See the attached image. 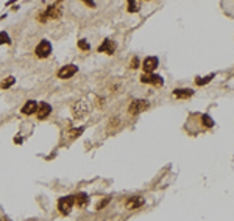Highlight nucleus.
<instances>
[{
    "instance_id": "21",
    "label": "nucleus",
    "mask_w": 234,
    "mask_h": 221,
    "mask_svg": "<svg viewBox=\"0 0 234 221\" xmlns=\"http://www.w3.org/2000/svg\"><path fill=\"white\" fill-rule=\"evenodd\" d=\"M139 65H141L139 58H138V56H133V58H131V61H130V69H138Z\"/></svg>"
},
{
    "instance_id": "4",
    "label": "nucleus",
    "mask_w": 234,
    "mask_h": 221,
    "mask_svg": "<svg viewBox=\"0 0 234 221\" xmlns=\"http://www.w3.org/2000/svg\"><path fill=\"white\" fill-rule=\"evenodd\" d=\"M77 72H78V67H77L75 64H67V65H63V67L58 70L56 76H58L59 79H69V78H72Z\"/></svg>"
},
{
    "instance_id": "15",
    "label": "nucleus",
    "mask_w": 234,
    "mask_h": 221,
    "mask_svg": "<svg viewBox=\"0 0 234 221\" xmlns=\"http://www.w3.org/2000/svg\"><path fill=\"white\" fill-rule=\"evenodd\" d=\"M14 83H16V78H14V76H7V78H3L2 81H0V89L7 90V89H10L11 86H14Z\"/></svg>"
},
{
    "instance_id": "5",
    "label": "nucleus",
    "mask_w": 234,
    "mask_h": 221,
    "mask_svg": "<svg viewBox=\"0 0 234 221\" xmlns=\"http://www.w3.org/2000/svg\"><path fill=\"white\" fill-rule=\"evenodd\" d=\"M87 114H89V106H87V103H86L84 100L77 101L75 106H73V117H75V119H83V117H86Z\"/></svg>"
},
{
    "instance_id": "22",
    "label": "nucleus",
    "mask_w": 234,
    "mask_h": 221,
    "mask_svg": "<svg viewBox=\"0 0 234 221\" xmlns=\"http://www.w3.org/2000/svg\"><path fill=\"white\" fill-rule=\"evenodd\" d=\"M109 201H111V198H105V199H101V202H98V204H97V210L105 209V207L109 204Z\"/></svg>"
},
{
    "instance_id": "8",
    "label": "nucleus",
    "mask_w": 234,
    "mask_h": 221,
    "mask_svg": "<svg viewBox=\"0 0 234 221\" xmlns=\"http://www.w3.org/2000/svg\"><path fill=\"white\" fill-rule=\"evenodd\" d=\"M115 48H117V44L114 42V41H111V39H105L100 45H98V48H97V52L98 53H106V55H112L114 52H115Z\"/></svg>"
},
{
    "instance_id": "3",
    "label": "nucleus",
    "mask_w": 234,
    "mask_h": 221,
    "mask_svg": "<svg viewBox=\"0 0 234 221\" xmlns=\"http://www.w3.org/2000/svg\"><path fill=\"white\" fill-rule=\"evenodd\" d=\"M75 201H73V196H64V198H59L58 199V210L63 213V215H69L72 207H73Z\"/></svg>"
},
{
    "instance_id": "16",
    "label": "nucleus",
    "mask_w": 234,
    "mask_h": 221,
    "mask_svg": "<svg viewBox=\"0 0 234 221\" xmlns=\"http://www.w3.org/2000/svg\"><path fill=\"white\" fill-rule=\"evenodd\" d=\"M127 3H128V13H136L141 8L139 0H127Z\"/></svg>"
},
{
    "instance_id": "18",
    "label": "nucleus",
    "mask_w": 234,
    "mask_h": 221,
    "mask_svg": "<svg viewBox=\"0 0 234 221\" xmlns=\"http://www.w3.org/2000/svg\"><path fill=\"white\" fill-rule=\"evenodd\" d=\"M5 44H11V38L7 31H0V45H5Z\"/></svg>"
},
{
    "instance_id": "11",
    "label": "nucleus",
    "mask_w": 234,
    "mask_h": 221,
    "mask_svg": "<svg viewBox=\"0 0 234 221\" xmlns=\"http://www.w3.org/2000/svg\"><path fill=\"white\" fill-rule=\"evenodd\" d=\"M45 14H47L49 19H59V17L63 16V10H61L59 5L53 3V5H50V7L45 10Z\"/></svg>"
},
{
    "instance_id": "1",
    "label": "nucleus",
    "mask_w": 234,
    "mask_h": 221,
    "mask_svg": "<svg viewBox=\"0 0 234 221\" xmlns=\"http://www.w3.org/2000/svg\"><path fill=\"white\" fill-rule=\"evenodd\" d=\"M52 50H53L52 42H50V41H47V39H42V41L36 45V48H35V55H36L39 59H45V58H49V56L52 55Z\"/></svg>"
},
{
    "instance_id": "26",
    "label": "nucleus",
    "mask_w": 234,
    "mask_h": 221,
    "mask_svg": "<svg viewBox=\"0 0 234 221\" xmlns=\"http://www.w3.org/2000/svg\"><path fill=\"white\" fill-rule=\"evenodd\" d=\"M17 2V0H8V2H7V7H11L13 3H16Z\"/></svg>"
},
{
    "instance_id": "14",
    "label": "nucleus",
    "mask_w": 234,
    "mask_h": 221,
    "mask_svg": "<svg viewBox=\"0 0 234 221\" xmlns=\"http://www.w3.org/2000/svg\"><path fill=\"white\" fill-rule=\"evenodd\" d=\"M192 95H194V90H190V89H175L173 90V97H176V98H189Z\"/></svg>"
},
{
    "instance_id": "27",
    "label": "nucleus",
    "mask_w": 234,
    "mask_h": 221,
    "mask_svg": "<svg viewBox=\"0 0 234 221\" xmlns=\"http://www.w3.org/2000/svg\"><path fill=\"white\" fill-rule=\"evenodd\" d=\"M63 2H64V0H56V2H55V3H56V5H61Z\"/></svg>"
},
{
    "instance_id": "19",
    "label": "nucleus",
    "mask_w": 234,
    "mask_h": 221,
    "mask_svg": "<svg viewBox=\"0 0 234 221\" xmlns=\"http://www.w3.org/2000/svg\"><path fill=\"white\" fill-rule=\"evenodd\" d=\"M214 76H215V75H214V73H211V75H208L206 78H197V79H195V83H197L198 86H204V84H208V83H209Z\"/></svg>"
},
{
    "instance_id": "28",
    "label": "nucleus",
    "mask_w": 234,
    "mask_h": 221,
    "mask_svg": "<svg viewBox=\"0 0 234 221\" xmlns=\"http://www.w3.org/2000/svg\"><path fill=\"white\" fill-rule=\"evenodd\" d=\"M147 2H148V0H147Z\"/></svg>"
},
{
    "instance_id": "9",
    "label": "nucleus",
    "mask_w": 234,
    "mask_h": 221,
    "mask_svg": "<svg viewBox=\"0 0 234 221\" xmlns=\"http://www.w3.org/2000/svg\"><path fill=\"white\" fill-rule=\"evenodd\" d=\"M158 64H159V59L156 56H148V58L144 59L142 69L145 70V73H150V72H155L158 69Z\"/></svg>"
},
{
    "instance_id": "10",
    "label": "nucleus",
    "mask_w": 234,
    "mask_h": 221,
    "mask_svg": "<svg viewBox=\"0 0 234 221\" xmlns=\"http://www.w3.org/2000/svg\"><path fill=\"white\" fill-rule=\"evenodd\" d=\"M36 109H38V103H36L35 100H28V101H25V104L22 106L21 112H22L24 115H31V114H36Z\"/></svg>"
},
{
    "instance_id": "6",
    "label": "nucleus",
    "mask_w": 234,
    "mask_h": 221,
    "mask_svg": "<svg viewBox=\"0 0 234 221\" xmlns=\"http://www.w3.org/2000/svg\"><path fill=\"white\" fill-rule=\"evenodd\" d=\"M141 81H142L144 84H152V86H162V84H164L162 76H159V75H156V73H153V72L142 75V76H141Z\"/></svg>"
},
{
    "instance_id": "12",
    "label": "nucleus",
    "mask_w": 234,
    "mask_h": 221,
    "mask_svg": "<svg viewBox=\"0 0 234 221\" xmlns=\"http://www.w3.org/2000/svg\"><path fill=\"white\" fill-rule=\"evenodd\" d=\"M73 201H75V205H77V207L84 209V207L89 204V196H87V193L80 192V193H77V195L73 196Z\"/></svg>"
},
{
    "instance_id": "20",
    "label": "nucleus",
    "mask_w": 234,
    "mask_h": 221,
    "mask_svg": "<svg viewBox=\"0 0 234 221\" xmlns=\"http://www.w3.org/2000/svg\"><path fill=\"white\" fill-rule=\"evenodd\" d=\"M201 122H203V125H204L206 128H212V126H214V122H212V119H211L209 115H206V114L201 117Z\"/></svg>"
},
{
    "instance_id": "24",
    "label": "nucleus",
    "mask_w": 234,
    "mask_h": 221,
    "mask_svg": "<svg viewBox=\"0 0 234 221\" xmlns=\"http://www.w3.org/2000/svg\"><path fill=\"white\" fill-rule=\"evenodd\" d=\"M81 133H83V128H78V129H72V131H70V137H72V139H77V137H78V136H80Z\"/></svg>"
},
{
    "instance_id": "25",
    "label": "nucleus",
    "mask_w": 234,
    "mask_h": 221,
    "mask_svg": "<svg viewBox=\"0 0 234 221\" xmlns=\"http://www.w3.org/2000/svg\"><path fill=\"white\" fill-rule=\"evenodd\" d=\"M81 2H83L86 7H89V8H95V7H97V3L94 2V0H81Z\"/></svg>"
},
{
    "instance_id": "13",
    "label": "nucleus",
    "mask_w": 234,
    "mask_h": 221,
    "mask_svg": "<svg viewBox=\"0 0 234 221\" xmlns=\"http://www.w3.org/2000/svg\"><path fill=\"white\" fill-rule=\"evenodd\" d=\"M141 205H144V198H141V196H133V198H130V199L125 202V207H127L128 210H136V209H139Z\"/></svg>"
},
{
    "instance_id": "23",
    "label": "nucleus",
    "mask_w": 234,
    "mask_h": 221,
    "mask_svg": "<svg viewBox=\"0 0 234 221\" xmlns=\"http://www.w3.org/2000/svg\"><path fill=\"white\" fill-rule=\"evenodd\" d=\"M38 20H39L41 24H45V22L49 20V17H47L45 11H42V13H39V14H38Z\"/></svg>"
},
{
    "instance_id": "7",
    "label": "nucleus",
    "mask_w": 234,
    "mask_h": 221,
    "mask_svg": "<svg viewBox=\"0 0 234 221\" xmlns=\"http://www.w3.org/2000/svg\"><path fill=\"white\" fill-rule=\"evenodd\" d=\"M50 114H52V106H50L49 103H45V101H41V103L38 104V109H36V117H38L39 120H44V119H47Z\"/></svg>"
},
{
    "instance_id": "17",
    "label": "nucleus",
    "mask_w": 234,
    "mask_h": 221,
    "mask_svg": "<svg viewBox=\"0 0 234 221\" xmlns=\"http://www.w3.org/2000/svg\"><path fill=\"white\" fill-rule=\"evenodd\" d=\"M77 45H78V48L83 50V52H89V50H91V44L87 42V39H80V41L77 42Z\"/></svg>"
},
{
    "instance_id": "2",
    "label": "nucleus",
    "mask_w": 234,
    "mask_h": 221,
    "mask_svg": "<svg viewBox=\"0 0 234 221\" xmlns=\"http://www.w3.org/2000/svg\"><path fill=\"white\" fill-rule=\"evenodd\" d=\"M148 101H145V100H133L131 101V104L128 106V114H131V115H138V114H141L142 110H145V109H148Z\"/></svg>"
}]
</instances>
